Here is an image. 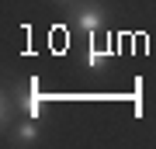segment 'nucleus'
I'll return each instance as SVG.
<instances>
[{
  "mask_svg": "<svg viewBox=\"0 0 156 149\" xmlns=\"http://www.w3.org/2000/svg\"><path fill=\"white\" fill-rule=\"evenodd\" d=\"M69 24L87 38H101L108 28V7L101 0H76L69 4Z\"/></svg>",
  "mask_w": 156,
  "mask_h": 149,
  "instance_id": "f257e3e1",
  "label": "nucleus"
},
{
  "mask_svg": "<svg viewBox=\"0 0 156 149\" xmlns=\"http://www.w3.org/2000/svg\"><path fill=\"white\" fill-rule=\"evenodd\" d=\"M11 94L17 101V111L21 118H42V108H45V97H42V87H38V76H17L11 83Z\"/></svg>",
  "mask_w": 156,
  "mask_h": 149,
  "instance_id": "f03ea898",
  "label": "nucleus"
},
{
  "mask_svg": "<svg viewBox=\"0 0 156 149\" xmlns=\"http://www.w3.org/2000/svg\"><path fill=\"white\" fill-rule=\"evenodd\" d=\"M38 139H42V132H38L35 118H21V122L11 125V146H35Z\"/></svg>",
  "mask_w": 156,
  "mask_h": 149,
  "instance_id": "7ed1b4c3",
  "label": "nucleus"
},
{
  "mask_svg": "<svg viewBox=\"0 0 156 149\" xmlns=\"http://www.w3.org/2000/svg\"><path fill=\"white\" fill-rule=\"evenodd\" d=\"M108 59H111V52L101 49L97 42H90L83 49V55H80V66H83V69H101V66H108Z\"/></svg>",
  "mask_w": 156,
  "mask_h": 149,
  "instance_id": "20e7f679",
  "label": "nucleus"
},
{
  "mask_svg": "<svg viewBox=\"0 0 156 149\" xmlns=\"http://www.w3.org/2000/svg\"><path fill=\"white\" fill-rule=\"evenodd\" d=\"M21 115L17 111V101H14V94H11V87L0 94V125H4V132H11V125H14V118Z\"/></svg>",
  "mask_w": 156,
  "mask_h": 149,
  "instance_id": "39448f33",
  "label": "nucleus"
},
{
  "mask_svg": "<svg viewBox=\"0 0 156 149\" xmlns=\"http://www.w3.org/2000/svg\"><path fill=\"white\" fill-rule=\"evenodd\" d=\"M56 4H62V7H69V4H76V0H56Z\"/></svg>",
  "mask_w": 156,
  "mask_h": 149,
  "instance_id": "423d86ee",
  "label": "nucleus"
}]
</instances>
